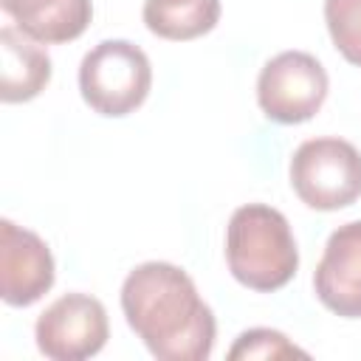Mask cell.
<instances>
[{
    "mask_svg": "<svg viewBox=\"0 0 361 361\" xmlns=\"http://www.w3.org/2000/svg\"><path fill=\"white\" fill-rule=\"evenodd\" d=\"M121 310L133 333L161 361H206L214 347V313L192 276L172 262H141L121 285Z\"/></svg>",
    "mask_w": 361,
    "mask_h": 361,
    "instance_id": "cell-1",
    "label": "cell"
},
{
    "mask_svg": "<svg viewBox=\"0 0 361 361\" xmlns=\"http://www.w3.org/2000/svg\"><path fill=\"white\" fill-rule=\"evenodd\" d=\"M226 262L231 276L251 290H279L299 268L288 217L265 203L240 206L226 228Z\"/></svg>",
    "mask_w": 361,
    "mask_h": 361,
    "instance_id": "cell-2",
    "label": "cell"
},
{
    "mask_svg": "<svg viewBox=\"0 0 361 361\" xmlns=\"http://www.w3.org/2000/svg\"><path fill=\"white\" fill-rule=\"evenodd\" d=\"M152 87L147 54L127 39H104L90 48L79 65L82 99L102 116L118 118L144 104Z\"/></svg>",
    "mask_w": 361,
    "mask_h": 361,
    "instance_id": "cell-3",
    "label": "cell"
},
{
    "mask_svg": "<svg viewBox=\"0 0 361 361\" xmlns=\"http://www.w3.org/2000/svg\"><path fill=\"white\" fill-rule=\"evenodd\" d=\"M290 186L310 209H344L361 197V152L344 138L302 141L290 158Z\"/></svg>",
    "mask_w": 361,
    "mask_h": 361,
    "instance_id": "cell-4",
    "label": "cell"
},
{
    "mask_svg": "<svg viewBox=\"0 0 361 361\" xmlns=\"http://www.w3.org/2000/svg\"><path fill=\"white\" fill-rule=\"evenodd\" d=\"M327 71L313 54L282 51L268 59L257 79L262 113L279 124H302L319 113L327 99Z\"/></svg>",
    "mask_w": 361,
    "mask_h": 361,
    "instance_id": "cell-5",
    "label": "cell"
},
{
    "mask_svg": "<svg viewBox=\"0 0 361 361\" xmlns=\"http://www.w3.org/2000/svg\"><path fill=\"white\" fill-rule=\"evenodd\" d=\"M37 347L54 361H82L96 355L107 336V310L90 293H65L51 302L34 327Z\"/></svg>",
    "mask_w": 361,
    "mask_h": 361,
    "instance_id": "cell-6",
    "label": "cell"
},
{
    "mask_svg": "<svg viewBox=\"0 0 361 361\" xmlns=\"http://www.w3.org/2000/svg\"><path fill=\"white\" fill-rule=\"evenodd\" d=\"M54 285V257L45 240L11 220H0V296L28 307Z\"/></svg>",
    "mask_w": 361,
    "mask_h": 361,
    "instance_id": "cell-7",
    "label": "cell"
},
{
    "mask_svg": "<svg viewBox=\"0 0 361 361\" xmlns=\"http://www.w3.org/2000/svg\"><path fill=\"white\" fill-rule=\"evenodd\" d=\"M313 288L327 310L344 319H361V220L344 223L327 237Z\"/></svg>",
    "mask_w": 361,
    "mask_h": 361,
    "instance_id": "cell-8",
    "label": "cell"
},
{
    "mask_svg": "<svg viewBox=\"0 0 361 361\" xmlns=\"http://www.w3.org/2000/svg\"><path fill=\"white\" fill-rule=\"evenodd\" d=\"M3 11L34 42H71L93 17L90 0H0Z\"/></svg>",
    "mask_w": 361,
    "mask_h": 361,
    "instance_id": "cell-9",
    "label": "cell"
},
{
    "mask_svg": "<svg viewBox=\"0 0 361 361\" xmlns=\"http://www.w3.org/2000/svg\"><path fill=\"white\" fill-rule=\"evenodd\" d=\"M0 99L3 102H28L45 90L51 82V59L48 54L25 37L20 28H0Z\"/></svg>",
    "mask_w": 361,
    "mask_h": 361,
    "instance_id": "cell-10",
    "label": "cell"
},
{
    "mask_svg": "<svg viewBox=\"0 0 361 361\" xmlns=\"http://www.w3.org/2000/svg\"><path fill=\"white\" fill-rule=\"evenodd\" d=\"M220 20V0H144V23L164 39H195Z\"/></svg>",
    "mask_w": 361,
    "mask_h": 361,
    "instance_id": "cell-11",
    "label": "cell"
},
{
    "mask_svg": "<svg viewBox=\"0 0 361 361\" xmlns=\"http://www.w3.org/2000/svg\"><path fill=\"white\" fill-rule=\"evenodd\" d=\"M324 23L341 56L361 68V0H324Z\"/></svg>",
    "mask_w": 361,
    "mask_h": 361,
    "instance_id": "cell-12",
    "label": "cell"
},
{
    "mask_svg": "<svg viewBox=\"0 0 361 361\" xmlns=\"http://www.w3.org/2000/svg\"><path fill=\"white\" fill-rule=\"evenodd\" d=\"M228 358L231 361H240V358H271V361H276V358H307V353L299 350L296 344H290L288 336H282L279 330L254 327V330L240 333V338L228 350Z\"/></svg>",
    "mask_w": 361,
    "mask_h": 361,
    "instance_id": "cell-13",
    "label": "cell"
}]
</instances>
